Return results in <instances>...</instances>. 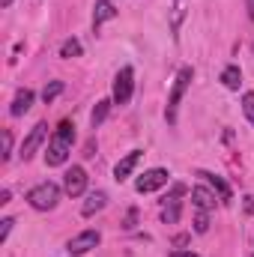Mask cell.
<instances>
[{
    "instance_id": "15",
    "label": "cell",
    "mask_w": 254,
    "mask_h": 257,
    "mask_svg": "<svg viewBox=\"0 0 254 257\" xmlns=\"http://www.w3.org/2000/svg\"><path fill=\"white\" fill-rule=\"evenodd\" d=\"M111 99H102V102H96V108H93V114H90V126L99 128L105 120H108V114H111Z\"/></svg>"
},
{
    "instance_id": "10",
    "label": "cell",
    "mask_w": 254,
    "mask_h": 257,
    "mask_svg": "<svg viewBox=\"0 0 254 257\" xmlns=\"http://www.w3.org/2000/svg\"><path fill=\"white\" fill-rule=\"evenodd\" d=\"M117 15H120V9H117V6H114L111 0H99V3L93 6V27L99 30V27H102L105 21H111V18H117Z\"/></svg>"
},
{
    "instance_id": "26",
    "label": "cell",
    "mask_w": 254,
    "mask_h": 257,
    "mask_svg": "<svg viewBox=\"0 0 254 257\" xmlns=\"http://www.w3.org/2000/svg\"><path fill=\"white\" fill-rule=\"evenodd\" d=\"M174 245H177V248L189 245V233H180V236H174Z\"/></svg>"
},
{
    "instance_id": "8",
    "label": "cell",
    "mask_w": 254,
    "mask_h": 257,
    "mask_svg": "<svg viewBox=\"0 0 254 257\" xmlns=\"http://www.w3.org/2000/svg\"><path fill=\"white\" fill-rule=\"evenodd\" d=\"M84 189H87V171H84L81 165H72L63 177V192L69 194V197H81Z\"/></svg>"
},
{
    "instance_id": "13",
    "label": "cell",
    "mask_w": 254,
    "mask_h": 257,
    "mask_svg": "<svg viewBox=\"0 0 254 257\" xmlns=\"http://www.w3.org/2000/svg\"><path fill=\"white\" fill-rule=\"evenodd\" d=\"M105 206H108V194H105V192H93L87 200H84L81 215H84V218H93V215H96V212H102Z\"/></svg>"
},
{
    "instance_id": "20",
    "label": "cell",
    "mask_w": 254,
    "mask_h": 257,
    "mask_svg": "<svg viewBox=\"0 0 254 257\" xmlns=\"http://www.w3.org/2000/svg\"><path fill=\"white\" fill-rule=\"evenodd\" d=\"M209 230V215H206V209H197V215H194V233H206Z\"/></svg>"
},
{
    "instance_id": "21",
    "label": "cell",
    "mask_w": 254,
    "mask_h": 257,
    "mask_svg": "<svg viewBox=\"0 0 254 257\" xmlns=\"http://www.w3.org/2000/svg\"><path fill=\"white\" fill-rule=\"evenodd\" d=\"M242 111H245L248 123L254 126V93H245V96H242Z\"/></svg>"
},
{
    "instance_id": "25",
    "label": "cell",
    "mask_w": 254,
    "mask_h": 257,
    "mask_svg": "<svg viewBox=\"0 0 254 257\" xmlns=\"http://www.w3.org/2000/svg\"><path fill=\"white\" fill-rule=\"evenodd\" d=\"M0 224H3V227H0V242H6V236H9V230H12V224H15V218H3Z\"/></svg>"
},
{
    "instance_id": "27",
    "label": "cell",
    "mask_w": 254,
    "mask_h": 257,
    "mask_svg": "<svg viewBox=\"0 0 254 257\" xmlns=\"http://www.w3.org/2000/svg\"><path fill=\"white\" fill-rule=\"evenodd\" d=\"M171 257H200V254H194V251H171Z\"/></svg>"
},
{
    "instance_id": "18",
    "label": "cell",
    "mask_w": 254,
    "mask_h": 257,
    "mask_svg": "<svg viewBox=\"0 0 254 257\" xmlns=\"http://www.w3.org/2000/svg\"><path fill=\"white\" fill-rule=\"evenodd\" d=\"M81 51H84V48H81V42H78L75 36H72V39H66L63 45H60V57H63V60H72V57H81Z\"/></svg>"
},
{
    "instance_id": "30",
    "label": "cell",
    "mask_w": 254,
    "mask_h": 257,
    "mask_svg": "<svg viewBox=\"0 0 254 257\" xmlns=\"http://www.w3.org/2000/svg\"><path fill=\"white\" fill-rule=\"evenodd\" d=\"M0 6H3V9H6V6H12V0H0Z\"/></svg>"
},
{
    "instance_id": "23",
    "label": "cell",
    "mask_w": 254,
    "mask_h": 257,
    "mask_svg": "<svg viewBox=\"0 0 254 257\" xmlns=\"http://www.w3.org/2000/svg\"><path fill=\"white\" fill-rule=\"evenodd\" d=\"M183 15H186V6H183V3H174V21H171V27H174V30L180 27V21H183Z\"/></svg>"
},
{
    "instance_id": "29",
    "label": "cell",
    "mask_w": 254,
    "mask_h": 257,
    "mask_svg": "<svg viewBox=\"0 0 254 257\" xmlns=\"http://www.w3.org/2000/svg\"><path fill=\"white\" fill-rule=\"evenodd\" d=\"M248 15H251V21H254V0H248Z\"/></svg>"
},
{
    "instance_id": "1",
    "label": "cell",
    "mask_w": 254,
    "mask_h": 257,
    "mask_svg": "<svg viewBox=\"0 0 254 257\" xmlns=\"http://www.w3.org/2000/svg\"><path fill=\"white\" fill-rule=\"evenodd\" d=\"M72 141H75V123L63 120V123L57 126V132L51 135V141H48V153H45V165H48V168H60L66 159H69Z\"/></svg>"
},
{
    "instance_id": "5",
    "label": "cell",
    "mask_w": 254,
    "mask_h": 257,
    "mask_svg": "<svg viewBox=\"0 0 254 257\" xmlns=\"http://www.w3.org/2000/svg\"><path fill=\"white\" fill-rule=\"evenodd\" d=\"M132 90H135V72L132 66H123L114 78V105H126L132 99Z\"/></svg>"
},
{
    "instance_id": "16",
    "label": "cell",
    "mask_w": 254,
    "mask_h": 257,
    "mask_svg": "<svg viewBox=\"0 0 254 257\" xmlns=\"http://www.w3.org/2000/svg\"><path fill=\"white\" fill-rule=\"evenodd\" d=\"M221 84H224L227 90H239V84H242V72H239V66H227V69L221 72Z\"/></svg>"
},
{
    "instance_id": "24",
    "label": "cell",
    "mask_w": 254,
    "mask_h": 257,
    "mask_svg": "<svg viewBox=\"0 0 254 257\" xmlns=\"http://www.w3.org/2000/svg\"><path fill=\"white\" fill-rule=\"evenodd\" d=\"M135 224H138V209L132 206V209H129V212H126V218H123V227H126V230H132Z\"/></svg>"
},
{
    "instance_id": "3",
    "label": "cell",
    "mask_w": 254,
    "mask_h": 257,
    "mask_svg": "<svg viewBox=\"0 0 254 257\" xmlns=\"http://www.w3.org/2000/svg\"><path fill=\"white\" fill-rule=\"evenodd\" d=\"M27 203L36 209V212H48L60 203V186L57 183H39L36 189L27 192Z\"/></svg>"
},
{
    "instance_id": "28",
    "label": "cell",
    "mask_w": 254,
    "mask_h": 257,
    "mask_svg": "<svg viewBox=\"0 0 254 257\" xmlns=\"http://www.w3.org/2000/svg\"><path fill=\"white\" fill-rule=\"evenodd\" d=\"M6 203H9V189H3V192H0V206H6Z\"/></svg>"
},
{
    "instance_id": "6",
    "label": "cell",
    "mask_w": 254,
    "mask_h": 257,
    "mask_svg": "<svg viewBox=\"0 0 254 257\" xmlns=\"http://www.w3.org/2000/svg\"><path fill=\"white\" fill-rule=\"evenodd\" d=\"M45 138H48V123H36V126L30 128V135L24 138V144H21V153H18V156H21L24 162H30V159L36 156V150L45 144Z\"/></svg>"
},
{
    "instance_id": "12",
    "label": "cell",
    "mask_w": 254,
    "mask_h": 257,
    "mask_svg": "<svg viewBox=\"0 0 254 257\" xmlns=\"http://www.w3.org/2000/svg\"><path fill=\"white\" fill-rule=\"evenodd\" d=\"M191 200H194V206L197 209H215V203H218V194L212 192V189H206V186H194L191 189Z\"/></svg>"
},
{
    "instance_id": "7",
    "label": "cell",
    "mask_w": 254,
    "mask_h": 257,
    "mask_svg": "<svg viewBox=\"0 0 254 257\" xmlns=\"http://www.w3.org/2000/svg\"><path fill=\"white\" fill-rule=\"evenodd\" d=\"M99 242H102L99 230H84V233H78V236H72V239L66 242V251L72 257H81V254H87L90 248H96Z\"/></svg>"
},
{
    "instance_id": "22",
    "label": "cell",
    "mask_w": 254,
    "mask_h": 257,
    "mask_svg": "<svg viewBox=\"0 0 254 257\" xmlns=\"http://www.w3.org/2000/svg\"><path fill=\"white\" fill-rule=\"evenodd\" d=\"M9 156H12V132L6 128V132H3V153H0V159L9 162Z\"/></svg>"
},
{
    "instance_id": "14",
    "label": "cell",
    "mask_w": 254,
    "mask_h": 257,
    "mask_svg": "<svg viewBox=\"0 0 254 257\" xmlns=\"http://www.w3.org/2000/svg\"><path fill=\"white\" fill-rule=\"evenodd\" d=\"M30 105H33V90H18L15 93V99H12V105H9V114L12 117H21V114H27L30 111Z\"/></svg>"
},
{
    "instance_id": "11",
    "label": "cell",
    "mask_w": 254,
    "mask_h": 257,
    "mask_svg": "<svg viewBox=\"0 0 254 257\" xmlns=\"http://www.w3.org/2000/svg\"><path fill=\"white\" fill-rule=\"evenodd\" d=\"M197 177H203V180L209 183V189L218 194V200H221V203H230V200H233V192H230V186H227V183H224L218 174H206V171H200Z\"/></svg>"
},
{
    "instance_id": "17",
    "label": "cell",
    "mask_w": 254,
    "mask_h": 257,
    "mask_svg": "<svg viewBox=\"0 0 254 257\" xmlns=\"http://www.w3.org/2000/svg\"><path fill=\"white\" fill-rule=\"evenodd\" d=\"M162 221H165V224H177V221H180V200L162 203Z\"/></svg>"
},
{
    "instance_id": "4",
    "label": "cell",
    "mask_w": 254,
    "mask_h": 257,
    "mask_svg": "<svg viewBox=\"0 0 254 257\" xmlns=\"http://www.w3.org/2000/svg\"><path fill=\"white\" fill-rule=\"evenodd\" d=\"M168 180H171V174H168L165 168H150V171H144V174L135 180V192H138V194L156 192V189L168 186Z\"/></svg>"
},
{
    "instance_id": "9",
    "label": "cell",
    "mask_w": 254,
    "mask_h": 257,
    "mask_svg": "<svg viewBox=\"0 0 254 257\" xmlns=\"http://www.w3.org/2000/svg\"><path fill=\"white\" fill-rule=\"evenodd\" d=\"M141 156H144L141 150H132L129 156H123V159L117 162V168H114V180H117V183H123V180H129V177H132V171L138 168Z\"/></svg>"
},
{
    "instance_id": "2",
    "label": "cell",
    "mask_w": 254,
    "mask_h": 257,
    "mask_svg": "<svg viewBox=\"0 0 254 257\" xmlns=\"http://www.w3.org/2000/svg\"><path fill=\"white\" fill-rule=\"evenodd\" d=\"M191 78H194L191 66H183V69L177 72V81H174V87H171V96H168V108H165V120H168L171 126L177 123V108H180V102H183V96H186V90H189Z\"/></svg>"
},
{
    "instance_id": "19",
    "label": "cell",
    "mask_w": 254,
    "mask_h": 257,
    "mask_svg": "<svg viewBox=\"0 0 254 257\" xmlns=\"http://www.w3.org/2000/svg\"><path fill=\"white\" fill-rule=\"evenodd\" d=\"M60 93H63V81H51V84L42 90V102H45V105H51Z\"/></svg>"
}]
</instances>
